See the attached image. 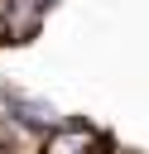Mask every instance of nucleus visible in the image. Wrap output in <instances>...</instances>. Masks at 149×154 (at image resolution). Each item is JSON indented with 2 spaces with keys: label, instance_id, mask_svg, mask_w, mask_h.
<instances>
[{
  "label": "nucleus",
  "instance_id": "obj_1",
  "mask_svg": "<svg viewBox=\"0 0 149 154\" xmlns=\"http://www.w3.org/2000/svg\"><path fill=\"white\" fill-rule=\"evenodd\" d=\"M53 5L48 0H10L5 5V43H29Z\"/></svg>",
  "mask_w": 149,
  "mask_h": 154
},
{
  "label": "nucleus",
  "instance_id": "obj_3",
  "mask_svg": "<svg viewBox=\"0 0 149 154\" xmlns=\"http://www.w3.org/2000/svg\"><path fill=\"white\" fill-rule=\"evenodd\" d=\"M96 140H101V135H96L91 125L72 120V125H58V130H48V140H43V149H38V154H87Z\"/></svg>",
  "mask_w": 149,
  "mask_h": 154
},
{
  "label": "nucleus",
  "instance_id": "obj_2",
  "mask_svg": "<svg viewBox=\"0 0 149 154\" xmlns=\"http://www.w3.org/2000/svg\"><path fill=\"white\" fill-rule=\"evenodd\" d=\"M5 116H14V125H24V130H38V135L58 130V111H53L48 101L19 96V91H5Z\"/></svg>",
  "mask_w": 149,
  "mask_h": 154
}]
</instances>
